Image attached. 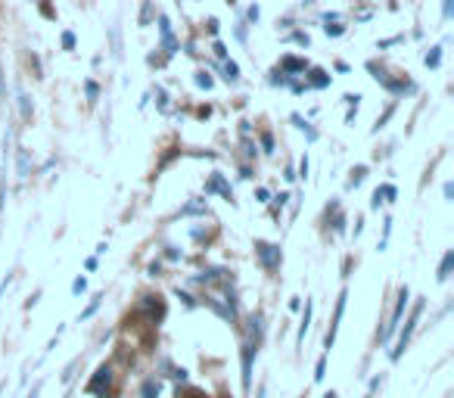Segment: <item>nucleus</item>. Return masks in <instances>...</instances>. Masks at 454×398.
I'll list each match as a JSON object with an SVG mask.
<instances>
[{"label": "nucleus", "mask_w": 454, "mask_h": 398, "mask_svg": "<svg viewBox=\"0 0 454 398\" xmlns=\"http://www.w3.org/2000/svg\"><path fill=\"white\" fill-rule=\"evenodd\" d=\"M421 311H423V299L414 305V315H411L408 320V327L401 330V336H398V342H396V349H392V361H398L401 358V352H405V345L411 342V336H414V327H417V320H421Z\"/></svg>", "instance_id": "f257e3e1"}, {"label": "nucleus", "mask_w": 454, "mask_h": 398, "mask_svg": "<svg viewBox=\"0 0 454 398\" xmlns=\"http://www.w3.org/2000/svg\"><path fill=\"white\" fill-rule=\"evenodd\" d=\"M405 308H408V286H401V293H398V305H396V311H392V324H389V327L380 333V336H383V342H386L389 336L398 330V324H401V315H405Z\"/></svg>", "instance_id": "f03ea898"}, {"label": "nucleus", "mask_w": 454, "mask_h": 398, "mask_svg": "<svg viewBox=\"0 0 454 398\" xmlns=\"http://www.w3.org/2000/svg\"><path fill=\"white\" fill-rule=\"evenodd\" d=\"M109 383H113V370H109V364H103V367H97V374H93V379L88 383V392L91 395H100L106 392Z\"/></svg>", "instance_id": "7ed1b4c3"}, {"label": "nucleus", "mask_w": 454, "mask_h": 398, "mask_svg": "<svg viewBox=\"0 0 454 398\" xmlns=\"http://www.w3.org/2000/svg\"><path fill=\"white\" fill-rule=\"evenodd\" d=\"M255 252H259V258H262V265L264 268H277L280 265V249L277 246H271V243H255Z\"/></svg>", "instance_id": "20e7f679"}, {"label": "nucleus", "mask_w": 454, "mask_h": 398, "mask_svg": "<svg viewBox=\"0 0 454 398\" xmlns=\"http://www.w3.org/2000/svg\"><path fill=\"white\" fill-rule=\"evenodd\" d=\"M346 299H349V293L342 290L339 293V299H336V311H333V324H330V333H327V349L333 345V340H336V330H339V318H342V311H346Z\"/></svg>", "instance_id": "39448f33"}, {"label": "nucleus", "mask_w": 454, "mask_h": 398, "mask_svg": "<svg viewBox=\"0 0 454 398\" xmlns=\"http://www.w3.org/2000/svg\"><path fill=\"white\" fill-rule=\"evenodd\" d=\"M252 355H255V345L246 342L243 345V389H252Z\"/></svg>", "instance_id": "423d86ee"}, {"label": "nucleus", "mask_w": 454, "mask_h": 398, "mask_svg": "<svg viewBox=\"0 0 454 398\" xmlns=\"http://www.w3.org/2000/svg\"><path fill=\"white\" fill-rule=\"evenodd\" d=\"M451 268H454V252L448 249V252H445V258H442V265H439V281H448Z\"/></svg>", "instance_id": "0eeeda50"}, {"label": "nucleus", "mask_w": 454, "mask_h": 398, "mask_svg": "<svg viewBox=\"0 0 454 398\" xmlns=\"http://www.w3.org/2000/svg\"><path fill=\"white\" fill-rule=\"evenodd\" d=\"M205 190H218V193H225V197L230 199V187H227L225 181H221V174H215V177H212V181H209V187H205Z\"/></svg>", "instance_id": "6e6552de"}, {"label": "nucleus", "mask_w": 454, "mask_h": 398, "mask_svg": "<svg viewBox=\"0 0 454 398\" xmlns=\"http://www.w3.org/2000/svg\"><path fill=\"white\" fill-rule=\"evenodd\" d=\"M439 63H442V47H433L430 53H426V66H430V69H439Z\"/></svg>", "instance_id": "1a4fd4ad"}, {"label": "nucleus", "mask_w": 454, "mask_h": 398, "mask_svg": "<svg viewBox=\"0 0 454 398\" xmlns=\"http://www.w3.org/2000/svg\"><path fill=\"white\" fill-rule=\"evenodd\" d=\"M284 69L287 72H305V59H293V56H289V59H284Z\"/></svg>", "instance_id": "9d476101"}, {"label": "nucleus", "mask_w": 454, "mask_h": 398, "mask_svg": "<svg viewBox=\"0 0 454 398\" xmlns=\"http://www.w3.org/2000/svg\"><path fill=\"white\" fill-rule=\"evenodd\" d=\"M143 398H159V383H156V379H147V383H143Z\"/></svg>", "instance_id": "9b49d317"}, {"label": "nucleus", "mask_w": 454, "mask_h": 398, "mask_svg": "<svg viewBox=\"0 0 454 398\" xmlns=\"http://www.w3.org/2000/svg\"><path fill=\"white\" fill-rule=\"evenodd\" d=\"M311 84H314V88H327L330 78H327V75H324L321 69H314V72H311Z\"/></svg>", "instance_id": "f8f14e48"}, {"label": "nucleus", "mask_w": 454, "mask_h": 398, "mask_svg": "<svg viewBox=\"0 0 454 398\" xmlns=\"http://www.w3.org/2000/svg\"><path fill=\"white\" fill-rule=\"evenodd\" d=\"M308 320H311V302L305 305V318H302V330H299V342H302L305 333H308Z\"/></svg>", "instance_id": "ddd939ff"}, {"label": "nucleus", "mask_w": 454, "mask_h": 398, "mask_svg": "<svg viewBox=\"0 0 454 398\" xmlns=\"http://www.w3.org/2000/svg\"><path fill=\"white\" fill-rule=\"evenodd\" d=\"M225 78L227 81H237L239 78V66L237 63H225Z\"/></svg>", "instance_id": "4468645a"}, {"label": "nucleus", "mask_w": 454, "mask_h": 398, "mask_svg": "<svg viewBox=\"0 0 454 398\" xmlns=\"http://www.w3.org/2000/svg\"><path fill=\"white\" fill-rule=\"evenodd\" d=\"M364 174H367L364 168H355V172H352V181H349V184H352V187H358V184L364 181Z\"/></svg>", "instance_id": "2eb2a0df"}, {"label": "nucleus", "mask_w": 454, "mask_h": 398, "mask_svg": "<svg viewBox=\"0 0 454 398\" xmlns=\"http://www.w3.org/2000/svg\"><path fill=\"white\" fill-rule=\"evenodd\" d=\"M324 370H327V355L318 361V370H314V379H324Z\"/></svg>", "instance_id": "dca6fc26"}, {"label": "nucleus", "mask_w": 454, "mask_h": 398, "mask_svg": "<svg viewBox=\"0 0 454 398\" xmlns=\"http://www.w3.org/2000/svg\"><path fill=\"white\" fill-rule=\"evenodd\" d=\"M380 386H383V377H376L373 383H371V389H367V395H364V398H373V395H376V389H380Z\"/></svg>", "instance_id": "f3484780"}, {"label": "nucleus", "mask_w": 454, "mask_h": 398, "mask_svg": "<svg viewBox=\"0 0 454 398\" xmlns=\"http://www.w3.org/2000/svg\"><path fill=\"white\" fill-rule=\"evenodd\" d=\"M196 84H200V88H212V78L205 72H200V75H196Z\"/></svg>", "instance_id": "a211bd4d"}, {"label": "nucleus", "mask_w": 454, "mask_h": 398, "mask_svg": "<svg viewBox=\"0 0 454 398\" xmlns=\"http://www.w3.org/2000/svg\"><path fill=\"white\" fill-rule=\"evenodd\" d=\"M342 31H346V28H342V25H330V22H327V35H333V38H339V35H342Z\"/></svg>", "instance_id": "6ab92c4d"}, {"label": "nucleus", "mask_w": 454, "mask_h": 398, "mask_svg": "<svg viewBox=\"0 0 454 398\" xmlns=\"http://www.w3.org/2000/svg\"><path fill=\"white\" fill-rule=\"evenodd\" d=\"M262 147L268 150V152L274 150V137H271V134H262Z\"/></svg>", "instance_id": "aec40b11"}, {"label": "nucleus", "mask_w": 454, "mask_h": 398, "mask_svg": "<svg viewBox=\"0 0 454 398\" xmlns=\"http://www.w3.org/2000/svg\"><path fill=\"white\" fill-rule=\"evenodd\" d=\"M84 286H88V281H84V277H78V281L72 283V293H84Z\"/></svg>", "instance_id": "412c9836"}, {"label": "nucleus", "mask_w": 454, "mask_h": 398, "mask_svg": "<svg viewBox=\"0 0 454 398\" xmlns=\"http://www.w3.org/2000/svg\"><path fill=\"white\" fill-rule=\"evenodd\" d=\"M63 44L66 47H75V35H72V31H66V35H63Z\"/></svg>", "instance_id": "4be33fe9"}, {"label": "nucleus", "mask_w": 454, "mask_h": 398, "mask_svg": "<svg viewBox=\"0 0 454 398\" xmlns=\"http://www.w3.org/2000/svg\"><path fill=\"white\" fill-rule=\"evenodd\" d=\"M97 94H100V88L93 81H88V97H97Z\"/></svg>", "instance_id": "5701e85b"}, {"label": "nucleus", "mask_w": 454, "mask_h": 398, "mask_svg": "<svg viewBox=\"0 0 454 398\" xmlns=\"http://www.w3.org/2000/svg\"><path fill=\"white\" fill-rule=\"evenodd\" d=\"M442 13H445V16H451V0H445V6H442Z\"/></svg>", "instance_id": "b1692460"}, {"label": "nucleus", "mask_w": 454, "mask_h": 398, "mask_svg": "<svg viewBox=\"0 0 454 398\" xmlns=\"http://www.w3.org/2000/svg\"><path fill=\"white\" fill-rule=\"evenodd\" d=\"M324 398H336V395H333V392H327V395H324Z\"/></svg>", "instance_id": "393cba45"}, {"label": "nucleus", "mask_w": 454, "mask_h": 398, "mask_svg": "<svg viewBox=\"0 0 454 398\" xmlns=\"http://www.w3.org/2000/svg\"><path fill=\"white\" fill-rule=\"evenodd\" d=\"M227 4H237V0H227Z\"/></svg>", "instance_id": "a878e982"}]
</instances>
